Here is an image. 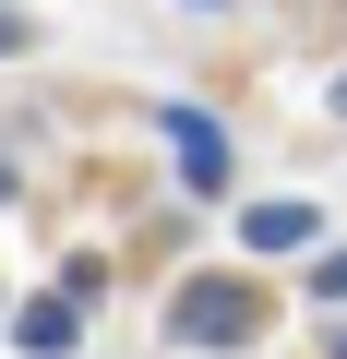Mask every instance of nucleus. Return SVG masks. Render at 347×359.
Here are the masks:
<instances>
[{
	"label": "nucleus",
	"instance_id": "20e7f679",
	"mask_svg": "<svg viewBox=\"0 0 347 359\" xmlns=\"http://www.w3.org/2000/svg\"><path fill=\"white\" fill-rule=\"evenodd\" d=\"M240 240H252V252H311V240H323V216H311L299 192H275V204H252V216H240Z\"/></svg>",
	"mask_w": 347,
	"mask_h": 359
},
{
	"label": "nucleus",
	"instance_id": "f03ea898",
	"mask_svg": "<svg viewBox=\"0 0 347 359\" xmlns=\"http://www.w3.org/2000/svg\"><path fill=\"white\" fill-rule=\"evenodd\" d=\"M156 132H168V156H180V192H204V204H216V192H228V168H240V156H228V132H216L192 96H168V108H156Z\"/></svg>",
	"mask_w": 347,
	"mask_h": 359
},
{
	"label": "nucleus",
	"instance_id": "f257e3e1",
	"mask_svg": "<svg viewBox=\"0 0 347 359\" xmlns=\"http://www.w3.org/2000/svg\"><path fill=\"white\" fill-rule=\"evenodd\" d=\"M168 335H180V347H264V287L252 276H180Z\"/></svg>",
	"mask_w": 347,
	"mask_h": 359
},
{
	"label": "nucleus",
	"instance_id": "423d86ee",
	"mask_svg": "<svg viewBox=\"0 0 347 359\" xmlns=\"http://www.w3.org/2000/svg\"><path fill=\"white\" fill-rule=\"evenodd\" d=\"M13 48H36V25L13 13V0H0V60H13Z\"/></svg>",
	"mask_w": 347,
	"mask_h": 359
},
{
	"label": "nucleus",
	"instance_id": "1a4fd4ad",
	"mask_svg": "<svg viewBox=\"0 0 347 359\" xmlns=\"http://www.w3.org/2000/svg\"><path fill=\"white\" fill-rule=\"evenodd\" d=\"M192 13H216V0H192Z\"/></svg>",
	"mask_w": 347,
	"mask_h": 359
},
{
	"label": "nucleus",
	"instance_id": "6e6552de",
	"mask_svg": "<svg viewBox=\"0 0 347 359\" xmlns=\"http://www.w3.org/2000/svg\"><path fill=\"white\" fill-rule=\"evenodd\" d=\"M335 120H347V72H335Z\"/></svg>",
	"mask_w": 347,
	"mask_h": 359
},
{
	"label": "nucleus",
	"instance_id": "7ed1b4c3",
	"mask_svg": "<svg viewBox=\"0 0 347 359\" xmlns=\"http://www.w3.org/2000/svg\"><path fill=\"white\" fill-rule=\"evenodd\" d=\"M0 323H13L25 359H72V347H84V311H72L60 287H48V299H0Z\"/></svg>",
	"mask_w": 347,
	"mask_h": 359
},
{
	"label": "nucleus",
	"instance_id": "0eeeda50",
	"mask_svg": "<svg viewBox=\"0 0 347 359\" xmlns=\"http://www.w3.org/2000/svg\"><path fill=\"white\" fill-rule=\"evenodd\" d=\"M13 192H25V180H13V156H0V204H13Z\"/></svg>",
	"mask_w": 347,
	"mask_h": 359
},
{
	"label": "nucleus",
	"instance_id": "39448f33",
	"mask_svg": "<svg viewBox=\"0 0 347 359\" xmlns=\"http://www.w3.org/2000/svg\"><path fill=\"white\" fill-rule=\"evenodd\" d=\"M311 299H323V311H347V240H335V252L311 264Z\"/></svg>",
	"mask_w": 347,
	"mask_h": 359
}]
</instances>
